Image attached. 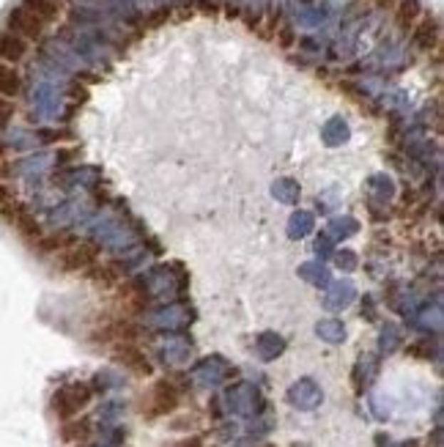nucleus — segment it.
Instances as JSON below:
<instances>
[{"instance_id":"1","label":"nucleus","mask_w":444,"mask_h":447,"mask_svg":"<svg viewBox=\"0 0 444 447\" xmlns=\"http://www.w3.org/2000/svg\"><path fill=\"white\" fill-rule=\"evenodd\" d=\"M88 404H91L88 384H69V387H61V390L53 395V411L61 420L77 417L80 409H86Z\"/></svg>"},{"instance_id":"2","label":"nucleus","mask_w":444,"mask_h":447,"mask_svg":"<svg viewBox=\"0 0 444 447\" xmlns=\"http://www.w3.org/2000/svg\"><path fill=\"white\" fill-rule=\"evenodd\" d=\"M99 250L88 245V242H74L69 250H63L58 255V269L61 272H86L96 264Z\"/></svg>"},{"instance_id":"3","label":"nucleus","mask_w":444,"mask_h":447,"mask_svg":"<svg viewBox=\"0 0 444 447\" xmlns=\"http://www.w3.org/2000/svg\"><path fill=\"white\" fill-rule=\"evenodd\" d=\"M6 25H9L11 34H17V36L25 38V41H36V38L44 36V22L38 17H33V14H31L28 9H22V6L9 11Z\"/></svg>"},{"instance_id":"4","label":"nucleus","mask_w":444,"mask_h":447,"mask_svg":"<svg viewBox=\"0 0 444 447\" xmlns=\"http://www.w3.org/2000/svg\"><path fill=\"white\" fill-rule=\"evenodd\" d=\"M113 357H115V362H121L124 368H129L132 374L151 376V362H148V357H145V351H143L140 346H135L132 340H121V343H115Z\"/></svg>"},{"instance_id":"5","label":"nucleus","mask_w":444,"mask_h":447,"mask_svg":"<svg viewBox=\"0 0 444 447\" xmlns=\"http://www.w3.org/2000/svg\"><path fill=\"white\" fill-rule=\"evenodd\" d=\"M178 409V390L170 381H157L148 393V417H162Z\"/></svg>"},{"instance_id":"6","label":"nucleus","mask_w":444,"mask_h":447,"mask_svg":"<svg viewBox=\"0 0 444 447\" xmlns=\"http://www.w3.org/2000/svg\"><path fill=\"white\" fill-rule=\"evenodd\" d=\"M28 55V41L25 38H19L17 34H11V31H3L0 34V61L3 63H19L22 58Z\"/></svg>"},{"instance_id":"7","label":"nucleus","mask_w":444,"mask_h":447,"mask_svg":"<svg viewBox=\"0 0 444 447\" xmlns=\"http://www.w3.org/2000/svg\"><path fill=\"white\" fill-rule=\"evenodd\" d=\"M420 17H423V3L420 0H398V6H395V25H398V31L409 34L411 28L420 22Z\"/></svg>"},{"instance_id":"8","label":"nucleus","mask_w":444,"mask_h":447,"mask_svg":"<svg viewBox=\"0 0 444 447\" xmlns=\"http://www.w3.org/2000/svg\"><path fill=\"white\" fill-rule=\"evenodd\" d=\"M71 245H74V236L69 231H61V233H44L33 247L41 255H61L63 250H69Z\"/></svg>"},{"instance_id":"9","label":"nucleus","mask_w":444,"mask_h":447,"mask_svg":"<svg viewBox=\"0 0 444 447\" xmlns=\"http://www.w3.org/2000/svg\"><path fill=\"white\" fill-rule=\"evenodd\" d=\"M91 436V423L86 417H71V420H63L61 426V439L66 445H83Z\"/></svg>"},{"instance_id":"10","label":"nucleus","mask_w":444,"mask_h":447,"mask_svg":"<svg viewBox=\"0 0 444 447\" xmlns=\"http://www.w3.org/2000/svg\"><path fill=\"white\" fill-rule=\"evenodd\" d=\"M414 44H417L420 50L430 53V50L439 44V19L436 17L423 19V22L417 25V31H414Z\"/></svg>"},{"instance_id":"11","label":"nucleus","mask_w":444,"mask_h":447,"mask_svg":"<svg viewBox=\"0 0 444 447\" xmlns=\"http://www.w3.org/2000/svg\"><path fill=\"white\" fill-rule=\"evenodd\" d=\"M19 91H22V77H19V72L11 63H3V61H0V96L14 99V96H19Z\"/></svg>"},{"instance_id":"12","label":"nucleus","mask_w":444,"mask_h":447,"mask_svg":"<svg viewBox=\"0 0 444 447\" xmlns=\"http://www.w3.org/2000/svg\"><path fill=\"white\" fill-rule=\"evenodd\" d=\"M11 225L17 228V233L22 236V239H25V242H33V245L38 242V239H41V236H44L41 225H38V220H36V217L31 215V212H25V209L19 212L17 220H14Z\"/></svg>"},{"instance_id":"13","label":"nucleus","mask_w":444,"mask_h":447,"mask_svg":"<svg viewBox=\"0 0 444 447\" xmlns=\"http://www.w3.org/2000/svg\"><path fill=\"white\" fill-rule=\"evenodd\" d=\"M22 9H28L33 17H38L44 25L47 22H55L61 17V6L55 0H22Z\"/></svg>"},{"instance_id":"14","label":"nucleus","mask_w":444,"mask_h":447,"mask_svg":"<svg viewBox=\"0 0 444 447\" xmlns=\"http://www.w3.org/2000/svg\"><path fill=\"white\" fill-rule=\"evenodd\" d=\"M88 272V280H93L96 286H110L113 280H118V277H113L115 274V267H91V269H86Z\"/></svg>"},{"instance_id":"15","label":"nucleus","mask_w":444,"mask_h":447,"mask_svg":"<svg viewBox=\"0 0 444 447\" xmlns=\"http://www.w3.org/2000/svg\"><path fill=\"white\" fill-rule=\"evenodd\" d=\"M14 113H17V105L11 102V99H6V96H0V126H6L11 118H14Z\"/></svg>"},{"instance_id":"16","label":"nucleus","mask_w":444,"mask_h":447,"mask_svg":"<svg viewBox=\"0 0 444 447\" xmlns=\"http://www.w3.org/2000/svg\"><path fill=\"white\" fill-rule=\"evenodd\" d=\"M14 200V190L6 184V181H0V209L6 206V203H11Z\"/></svg>"},{"instance_id":"17","label":"nucleus","mask_w":444,"mask_h":447,"mask_svg":"<svg viewBox=\"0 0 444 447\" xmlns=\"http://www.w3.org/2000/svg\"><path fill=\"white\" fill-rule=\"evenodd\" d=\"M170 447H203V442H200L197 436H184V439H178V442H173Z\"/></svg>"},{"instance_id":"18","label":"nucleus","mask_w":444,"mask_h":447,"mask_svg":"<svg viewBox=\"0 0 444 447\" xmlns=\"http://www.w3.org/2000/svg\"><path fill=\"white\" fill-rule=\"evenodd\" d=\"M38 135H41L47 143H50V140H61V138H69L66 132H50V129H44V132H38Z\"/></svg>"},{"instance_id":"19","label":"nucleus","mask_w":444,"mask_h":447,"mask_svg":"<svg viewBox=\"0 0 444 447\" xmlns=\"http://www.w3.org/2000/svg\"><path fill=\"white\" fill-rule=\"evenodd\" d=\"M69 93H71V96H74V99H80V102H86V99H88V91H86V88H80L77 83L71 86V91H69Z\"/></svg>"},{"instance_id":"20","label":"nucleus","mask_w":444,"mask_h":447,"mask_svg":"<svg viewBox=\"0 0 444 447\" xmlns=\"http://www.w3.org/2000/svg\"><path fill=\"white\" fill-rule=\"evenodd\" d=\"M280 41H283V47H288V44L294 41V31H291V28H283V38H280Z\"/></svg>"},{"instance_id":"21","label":"nucleus","mask_w":444,"mask_h":447,"mask_svg":"<svg viewBox=\"0 0 444 447\" xmlns=\"http://www.w3.org/2000/svg\"><path fill=\"white\" fill-rule=\"evenodd\" d=\"M376 6H378V9H395L398 0H376Z\"/></svg>"},{"instance_id":"22","label":"nucleus","mask_w":444,"mask_h":447,"mask_svg":"<svg viewBox=\"0 0 444 447\" xmlns=\"http://www.w3.org/2000/svg\"><path fill=\"white\" fill-rule=\"evenodd\" d=\"M6 157V145H3V140H0V160Z\"/></svg>"},{"instance_id":"23","label":"nucleus","mask_w":444,"mask_h":447,"mask_svg":"<svg viewBox=\"0 0 444 447\" xmlns=\"http://www.w3.org/2000/svg\"><path fill=\"white\" fill-rule=\"evenodd\" d=\"M55 3H58V6H63V3H66V0H55Z\"/></svg>"},{"instance_id":"24","label":"nucleus","mask_w":444,"mask_h":447,"mask_svg":"<svg viewBox=\"0 0 444 447\" xmlns=\"http://www.w3.org/2000/svg\"><path fill=\"white\" fill-rule=\"evenodd\" d=\"M74 447H83V445H74Z\"/></svg>"}]
</instances>
